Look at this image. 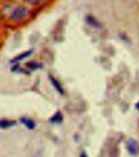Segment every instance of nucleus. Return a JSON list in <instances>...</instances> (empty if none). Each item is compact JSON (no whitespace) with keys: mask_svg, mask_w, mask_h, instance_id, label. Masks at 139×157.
Returning <instances> with one entry per match:
<instances>
[{"mask_svg":"<svg viewBox=\"0 0 139 157\" xmlns=\"http://www.w3.org/2000/svg\"><path fill=\"white\" fill-rule=\"evenodd\" d=\"M49 78H50V81H51L52 84V86H53L54 88H55V89H56L57 92H58L60 94H61V95H63L64 94V89L63 88H62V86H61V83L59 82L56 78H55L53 77V76H49Z\"/></svg>","mask_w":139,"mask_h":157,"instance_id":"obj_5","label":"nucleus"},{"mask_svg":"<svg viewBox=\"0 0 139 157\" xmlns=\"http://www.w3.org/2000/svg\"><path fill=\"white\" fill-rule=\"evenodd\" d=\"M27 67L29 68L31 71H34L38 68H40L41 67V65H39V63H36V62H29L26 65Z\"/></svg>","mask_w":139,"mask_h":157,"instance_id":"obj_9","label":"nucleus"},{"mask_svg":"<svg viewBox=\"0 0 139 157\" xmlns=\"http://www.w3.org/2000/svg\"><path fill=\"white\" fill-rule=\"evenodd\" d=\"M49 120L52 124H61L63 121V115L61 111H56Z\"/></svg>","mask_w":139,"mask_h":157,"instance_id":"obj_7","label":"nucleus"},{"mask_svg":"<svg viewBox=\"0 0 139 157\" xmlns=\"http://www.w3.org/2000/svg\"><path fill=\"white\" fill-rule=\"evenodd\" d=\"M135 107H136V109L139 110V101H137V102L136 103V105H135Z\"/></svg>","mask_w":139,"mask_h":157,"instance_id":"obj_12","label":"nucleus"},{"mask_svg":"<svg viewBox=\"0 0 139 157\" xmlns=\"http://www.w3.org/2000/svg\"><path fill=\"white\" fill-rule=\"evenodd\" d=\"M28 13V10L25 7H18L12 12L11 18L14 21H20L23 19Z\"/></svg>","mask_w":139,"mask_h":157,"instance_id":"obj_2","label":"nucleus"},{"mask_svg":"<svg viewBox=\"0 0 139 157\" xmlns=\"http://www.w3.org/2000/svg\"><path fill=\"white\" fill-rule=\"evenodd\" d=\"M16 124H17V122L15 120L2 119V120H0V128L6 129V128H8L14 126V125H16Z\"/></svg>","mask_w":139,"mask_h":157,"instance_id":"obj_6","label":"nucleus"},{"mask_svg":"<svg viewBox=\"0 0 139 157\" xmlns=\"http://www.w3.org/2000/svg\"><path fill=\"white\" fill-rule=\"evenodd\" d=\"M20 121L21 123L22 124L25 125V127L29 130H33L35 128V122H34V120H31V119H29L28 117H21L20 119Z\"/></svg>","mask_w":139,"mask_h":157,"instance_id":"obj_4","label":"nucleus"},{"mask_svg":"<svg viewBox=\"0 0 139 157\" xmlns=\"http://www.w3.org/2000/svg\"><path fill=\"white\" fill-rule=\"evenodd\" d=\"M32 50H28V51H25L24 52H22L21 54H20L18 56H17L16 57L12 60V62H17V61H22V60H24L25 59L26 57L29 56L30 55L32 54Z\"/></svg>","mask_w":139,"mask_h":157,"instance_id":"obj_8","label":"nucleus"},{"mask_svg":"<svg viewBox=\"0 0 139 157\" xmlns=\"http://www.w3.org/2000/svg\"><path fill=\"white\" fill-rule=\"evenodd\" d=\"M125 147H126L128 152L131 155H137L138 154L139 144L137 140L133 139V138H129V140H127Z\"/></svg>","mask_w":139,"mask_h":157,"instance_id":"obj_1","label":"nucleus"},{"mask_svg":"<svg viewBox=\"0 0 139 157\" xmlns=\"http://www.w3.org/2000/svg\"><path fill=\"white\" fill-rule=\"evenodd\" d=\"M79 157H88V155H87V154H86L85 152H82L80 154V155H79Z\"/></svg>","mask_w":139,"mask_h":157,"instance_id":"obj_11","label":"nucleus"},{"mask_svg":"<svg viewBox=\"0 0 139 157\" xmlns=\"http://www.w3.org/2000/svg\"><path fill=\"white\" fill-rule=\"evenodd\" d=\"M44 0H27V2L31 5H37L44 2Z\"/></svg>","mask_w":139,"mask_h":157,"instance_id":"obj_10","label":"nucleus"},{"mask_svg":"<svg viewBox=\"0 0 139 157\" xmlns=\"http://www.w3.org/2000/svg\"><path fill=\"white\" fill-rule=\"evenodd\" d=\"M85 21L89 26L93 27V28H97V29H98V28H102V23H101L97 18H95L93 16H92V15H88V16H86Z\"/></svg>","mask_w":139,"mask_h":157,"instance_id":"obj_3","label":"nucleus"}]
</instances>
